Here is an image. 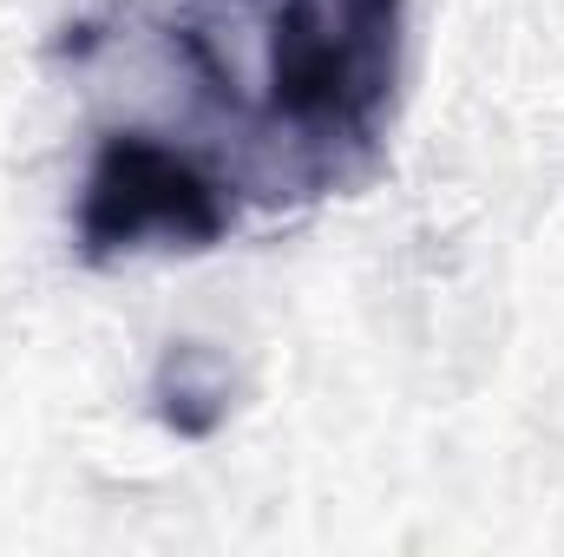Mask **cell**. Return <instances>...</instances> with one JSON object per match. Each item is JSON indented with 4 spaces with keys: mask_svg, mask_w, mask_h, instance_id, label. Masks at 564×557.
<instances>
[{
    "mask_svg": "<svg viewBox=\"0 0 564 557\" xmlns=\"http://www.w3.org/2000/svg\"><path fill=\"white\" fill-rule=\"evenodd\" d=\"M151 414L177 439H210L230 419V368L204 341H171L151 368Z\"/></svg>",
    "mask_w": 564,
    "mask_h": 557,
    "instance_id": "3",
    "label": "cell"
},
{
    "mask_svg": "<svg viewBox=\"0 0 564 557\" xmlns=\"http://www.w3.org/2000/svg\"><path fill=\"white\" fill-rule=\"evenodd\" d=\"M408 0H191L177 53L270 164L263 197H322L381 164Z\"/></svg>",
    "mask_w": 564,
    "mask_h": 557,
    "instance_id": "1",
    "label": "cell"
},
{
    "mask_svg": "<svg viewBox=\"0 0 564 557\" xmlns=\"http://www.w3.org/2000/svg\"><path fill=\"white\" fill-rule=\"evenodd\" d=\"M79 256L86 263H132V256H197L217 250L237 223L230 184L197 164L191 151L151 132H106L86 184H79Z\"/></svg>",
    "mask_w": 564,
    "mask_h": 557,
    "instance_id": "2",
    "label": "cell"
}]
</instances>
